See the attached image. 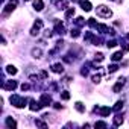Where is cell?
<instances>
[{
  "mask_svg": "<svg viewBox=\"0 0 129 129\" xmlns=\"http://www.w3.org/2000/svg\"><path fill=\"white\" fill-rule=\"evenodd\" d=\"M11 105H14L15 108H24L26 103H27V99L23 97V96H18V94H12L11 99H9Z\"/></svg>",
  "mask_w": 129,
  "mask_h": 129,
  "instance_id": "6da1fadb",
  "label": "cell"
},
{
  "mask_svg": "<svg viewBox=\"0 0 129 129\" xmlns=\"http://www.w3.org/2000/svg\"><path fill=\"white\" fill-rule=\"evenodd\" d=\"M96 12H97V15L102 17V18H109V17L112 15V11H111L108 6H105V5H99V6L96 8Z\"/></svg>",
  "mask_w": 129,
  "mask_h": 129,
  "instance_id": "7a4b0ae2",
  "label": "cell"
},
{
  "mask_svg": "<svg viewBox=\"0 0 129 129\" xmlns=\"http://www.w3.org/2000/svg\"><path fill=\"white\" fill-rule=\"evenodd\" d=\"M43 27V20H37L35 23H34V27L30 29V35L32 37H37L38 34H40V29Z\"/></svg>",
  "mask_w": 129,
  "mask_h": 129,
  "instance_id": "3957f363",
  "label": "cell"
},
{
  "mask_svg": "<svg viewBox=\"0 0 129 129\" xmlns=\"http://www.w3.org/2000/svg\"><path fill=\"white\" fill-rule=\"evenodd\" d=\"M40 102L43 103V106H49V105L52 103V96L47 94V93H43L41 97H40Z\"/></svg>",
  "mask_w": 129,
  "mask_h": 129,
  "instance_id": "277c9868",
  "label": "cell"
},
{
  "mask_svg": "<svg viewBox=\"0 0 129 129\" xmlns=\"http://www.w3.org/2000/svg\"><path fill=\"white\" fill-rule=\"evenodd\" d=\"M96 111L99 112L100 117H106V115H109V114L112 112V109H111L109 106H102V108H97V106H96Z\"/></svg>",
  "mask_w": 129,
  "mask_h": 129,
  "instance_id": "5b68a950",
  "label": "cell"
},
{
  "mask_svg": "<svg viewBox=\"0 0 129 129\" xmlns=\"http://www.w3.org/2000/svg\"><path fill=\"white\" fill-rule=\"evenodd\" d=\"M17 0H9V3L5 6V9H3V14H9L11 11H14L15 9V6H17Z\"/></svg>",
  "mask_w": 129,
  "mask_h": 129,
  "instance_id": "8992f818",
  "label": "cell"
},
{
  "mask_svg": "<svg viewBox=\"0 0 129 129\" xmlns=\"http://www.w3.org/2000/svg\"><path fill=\"white\" fill-rule=\"evenodd\" d=\"M96 29H97V30H100L102 34H111V35H114V30H112L111 27H108L106 24H97V26H96Z\"/></svg>",
  "mask_w": 129,
  "mask_h": 129,
  "instance_id": "52a82bcc",
  "label": "cell"
},
{
  "mask_svg": "<svg viewBox=\"0 0 129 129\" xmlns=\"http://www.w3.org/2000/svg\"><path fill=\"white\" fill-rule=\"evenodd\" d=\"M29 103H30V105H29V109H30V111H34V112H35V111H40V109L43 108V103H41V102L29 100Z\"/></svg>",
  "mask_w": 129,
  "mask_h": 129,
  "instance_id": "ba28073f",
  "label": "cell"
},
{
  "mask_svg": "<svg viewBox=\"0 0 129 129\" xmlns=\"http://www.w3.org/2000/svg\"><path fill=\"white\" fill-rule=\"evenodd\" d=\"M124 82H126V79H124V78H118V82H117V84L112 87V91H114V93H118V91L123 88Z\"/></svg>",
  "mask_w": 129,
  "mask_h": 129,
  "instance_id": "9c48e42d",
  "label": "cell"
},
{
  "mask_svg": "<svg viewBox=\"0 0 129 129\" xmlns=\"http://www.w3.org/2000/svg\"><path fill=\"white\" fill-rule=\"evenodd\" d=\"M15 88H17V82H15V81H6V82L3 84V90L12 91V90H15Z\"/></svg>",
  "mask_w": 129,
  "mask_h": 129,
  "instance_id": "30bf717a",
  "label": "cell"
},
{
  "mask_svg": "<svg viewBox=\"0 0 129 129\" xmlns=\"http://www.w3.org/2000/svg\"><path fill=\"white\" fill-rule=\"evenodd\" d=\"M52 72L53 73H64V66H62L61 62H56V64L52 66Z\"/></svg>",
  "mask_w": 129,
  "mask_h": 129,
  "instance_id": "8fae6325",
  "label": "cell"
},
{
  "mask_svg": "<svg viewBox=\"0 0 129 129\" xmlns=\"http://www.w3.org/2000/svg\"><path fill=\"white\" fill-rule=\"evenodd\" d=\"M79 5H81V8L85 11V12H88V11H91V3L88 2V0H81V2H79Z\"/></svg>",
  "mask_w": 129,
  "mask_h": 129,
  "instance_id": "7c38bea8",
  "label": "cell"
},
{
  "mask_svg": "<svg viewBox=\"0 0 129 129\" xmlns=\"http://www.w3.org/2000/svg\"><path fill=\"white\" fill-rule=\"evenodd\" d=\"M55 32L59 34V35H62L64 32H66V27H64V24H62L61 21H56V23H55Z\"/></svg>",
  "mask_w": 129,
  "mask_h": 129,
  "instance_id": "4fadbf2b",
  "label": "cell"
},
{
  "mask_svg": "<svg viewBox=\"0 0 129 129\" xmlns=\"http://www.w3.org/2000/svg\"><path fill=\"white\" fill-rule=\"evenodd\" d=\"M34 9H35V11H43V9H44L43 0H34Z\"/></svg>",
  "mask_w": 129,
  "mask_h": 129,
  "instance_id": "5bb4252c",
  "label": "cell"
},
{
  "mask_svg": "<svg viewBox=\"0 0 129 129\" xmlns=\"http://www.w3.org/2000/svg\"><path fill=\"white\" fill-rule=\"evenodd\" d=\"M123 114H117L115 117H114V126H120L121 123H123Z\"/></svg>",
  "mask_w": 129,
  "mask_h": 129,
  "instance_id": "9a60e30c",
  "label": "cell"
},
{
  "mask_svg": "<svg viewBox=\"0 0 129 129\" xmlns=\"http://www.w3.org/2000/svg\"><path fill=\"white\" fill-rule=\"evenodd\" d=\"M6 126L8 127H17V121L12 117H6Z\"/></svg>",
  "mask_w": 129,
  "mask_h": 129,
  "instance_id": "2e32d148",
  "label": "cell"
},
{
  "mask_svg": "<svg viewBox=\"0 0 129 129\" xmlns=\"http://www.w3.org/2000/svg\"><path fill=\"white\" fill-rule=\"evenodd\" d=\"M32 56L37 58V59H40L43 56V50L41 49H32Z\"/></svg>",
  "mask_w": 129,
  "mask_h": 129,
  "instance_id": "e0dca14e",
  "label": "cell"
},
{
  "mask_svg": "<svg viewBox=\"0 0 129 129\" xmlns=\"http://www.w3.org/2000/svg\"><path fill=\"white\" fill-rule=\"evenodd\" d=\"M121 58H123V52H115V53H114V55L111 56V59H112L114 62H117V61H120Z\"/></svg>",
  "mask_w": 129,
  "mask_h": 129,
  "instance_id": "ac0fdd59",
  "label": "cell"
},
{
  "mask_svg": "<svg viewBox=\"0 0 129 129\" xmlns=\"http://www.w3.org/2000/svg\"><path fill=\"white\" fill-rule=\"evenodd\" d=\"M75 108H76L79 112H85V105H84L82 102H76V103H75Z\"/></svg>",
  "mask_w": 129,
  "mask_h": 129,
  "instance_id": "d6986e66",
  "label": "cell"
},
{
  "mask_svg": "<svg viewBox=\"0 0 129 129\" xmlns=\"http://www.w3.org/2000/svg\"><path fill=\"white\" fill-rule=\"evenodd\" d=\"M73 15H75V8H69L64 17H66V20H69V18H70V17H73Z\"/></svg>",
  "mask_w": 129,
  "mask_h": 129,
  "instance_id": "ffe728a7",
  "label": "cell"
},
{
  "mask_svg": "<svg viewBox=\"0 0 129 129\" xmlns=\"http://www.w3.org/2000/svg\"><path fill=\"white\" fill-rule=\"evenodd\" d=\"M75 24H76V26H78V27H82V26H84V24H85V20H84V18H82V17H78V18H76V20H75Z\"/></svg>",
  "mask_w": 129,
  "mask_h": 129,
  "instance_id": "44dd1931",
  "label": "cell"
},
{
  "mask_svg": "<svg viewBox=\"0 0 129 129\" xmlns=\"http://www.w3.org/2000/svg\"><path fill=\"white\" fill-rule=\"evenodd\" d=\"M123 103H124L123 100H118V102H117V103L114 105V108H112V111H115V112H117V111H120V109L123 108Z\"/></svg>",
  "mask_w": 129,
  "mask_h": 129,
  "instance_id": "7402d4cb",
  "label": "cell"
},
{
  "mask_svg": "<svg viewBox=\"0 0 129 129\" xmlns=\"http://www.w3.org/2000/svg\"><path fill=\"white\" fill-rule=\"evenodd\" d=\"M6 73H9V75H15V73H17V69H15L14 66H8V67H6Z\"/></svg>",
  "mask_w": 129,
  "mask_h": 129,
  "instance_id": "603a6c76",
  "label": "cell"
},
{
  "mask_svg": "<svg viewBox=\"0 0 129 129\" xmlns=\"http://www.w3.org/2000/svg\"><path fill=\"white\" fill-rule=\"evenodd\" d=\"M61 99H62V100H69V99H70V93H69V91H62V93H61Z\"/></svg>",
  "mask_w": 129,
  "mask_h": 129,
  "instance_id": "cb8c5ba5",
  "label": "cell"
},
{
  "mask_svg": "<svg viewBox=\"0 0 129 129\" xmlns=\"http://www.w3.org/2000/svg\"><path fill=\"white\" fill-rule=\"evenodd\" d=\"M117 70H118V66H115V64H112V66L108 67V72H109V73H114V72H117Z\"/></svg>",
  "mask_w": 129,
  "mask_h": 129,
  "instance_id": "d4e9b609",
  "label": "cell"
},
{
  "mask_svg": "<svg viewBox=\"0 0 129 129\" xmlns=\"http://www.w3.org/2000/svg\"><path fill=\"white\" fill-rule=\"evenodd\" d=\"M70 34H72V37H73V38H78V37L81 35V34H79V29H72V32H70Z\"/></svg>",
  "mask_w": 129,
  "mask_h": 129,
  "instance_id": "484cf974",
  "label": "cell"
},
{
  "mask_svg": "<svg viewBox=\"0 0 129 129\" xmlns=\"http://www.w3.org/2000/svg\"><path fill=\"white\" fill-rule=\"evenodd\" d=\"M94 127H106V123L105 121H96L94 123Z\"/></svg>",
  "mask_w": 129,
  "mask_h": 129,
  "instance_id": "4316f807",
  "label": "cell"
},
{
  "mask_svg": "<svg viewBox=\"0 0 129 129\" xmlns=\"http://www.w3.org/2000/svg\"><path fill=\"white\" fill-rule=\"evenodd\" d=\"M106 46H108V49H109V47H114V46H117V41H115V40H109V41L106 43Z\"/></svg>",
  "mask_w": 129,
  "mask_h": 129,
  "instance_id": "83f0119b",
  "label": "cell"
},
{
  "mask_svg": "<svg viewBox=\"0 0 129 129\" xmlns=\"http://www.w3.org/2000/svg\"><path fill=\"white\" fill-rule=\"evenodd\" d=\"M91 81H93L94 84H99V82H100V75H94V76L91 78Z\"/></svg>",
  "mask_w": 129,
  "mask_h": 129,
  "instance_id": "f1b7e54d",
  "label": "cell"
},
{
  "mask_svg": "<svg viewBox=\"0 0 129 129\" xmlns=\"http://www.w3.org/2000/svg\"><path fill=\"white\" fill-rule=\"evenodd\" d=\"M88 24H90L91 27H96V26H97V23H96L94 18H88Z\"/></svg>",
  "mask_w": 129,
  "mask_h": 129,
  "instance_id": "f546056e",
  "label": "cell"
},
{
  "mask_svg": "<svg viewBox=\"0 0 129 129\" xmlns=\"http://www.w3.org/2000/svg\"><path fill=\"white\" fill-rule=\"evenodd\" d=\"M35 124L37 126H41V127H47V124L44 121H41V120H35Z\"/></svg>",
  "mask_w": 129,
  "mask_h": 129,
  "instance_id": "4dcf8cb0",
  "label": "cell"
},
{
  "mask_svg": "<svg viewBox=\"0 0 129 129\" xmlns=\"http://www.w3.org/2000/svg\"><path fill=\"white\" fill-rule=\"evenodd\" d=\"M66 5H67V2H58V3H56V6H58L59 9H64V8H66Z\"/></svg>",
  "mask_w": 129,
  "mask_h": 129,
  "instance_id": "1f68e13d",
  "label": "cell"
},
{
  "mask_svg": "<svg viewBox=\"0 0 129 129\" xmlns=\"http://www.w3.org/2000/svg\"><path fill=\"white\" fill-rule=\"evenodd\" d=\"M94 59L100 62V61H103V55H102V53H96V56H94Z\"/></svg>",
  "mask_w": 129,
  "mask_h": 129,
  "instance_id": "d6a6232c",
  "label": "cell"
},
{
  "mask_svg": "<svg viewBox=\"0 0 129 129\" xmlns=\"http://www.w3.org/2000/svg\"><path fill=\"white\" fill-rule=\"evenodd\" d=\"M21 90H23V91L29 90V84H24V82H23V84H21Z\"/></svg>",
  "mask_w": 129,
  "mask_h": 129,
  "instance_id": "836d02e7",
  "label": "cell"
},
{
  "mask_svg": "<svg viewBox=\"0 0 129 129\" xmlns=\"http://www.w3.org/2000/svg\"><path fill=\"white\" fill-rule=\"evenodd\" d=\"M81 75H82V76H87V75H88V70H87V69H84V70L81 72Z\"/></svg>",
  "mask_w": 129,
  "mask_h": 129,
  "instance_id": "e575fe53",
  "label": "cell"
},
{
  "mask_svg": "<svg viewBox=\"0 0 129 129\" xmlns=\"http://www.w3.org/2000/svg\"><path fill=\"white\" fill-rule=\"evenodd\" d=\"M53 106H55L56 109H59V108H61V103H59V102H56V103H53Z\"/></svg>",
  "mask_w": 129,
  "mask_h": 129,
  "instance_id": "d590c367",
  "label": "cell"
},
{
  "mask_svg": "<svg viewBox=\"0 0 129 129\" xmlns=\"http://www.w3.org/2000/svg\"><path fill=\"white\" fill-rule=\"evenodd\" d=\"M46 37H52V30L47 29V30H46Z\"/></svg>",
  "mask_w": 129,
  "mask_h": 129,
  "instance_id": "8d00e7d4",
  "label": "cell"
},
{
  "mask_svg": "<svg viewBox=\"0 0 129 129\" xmlns=\"http://www.w3.org/2000/svg\"><path fill=\"white\" fill-rule=\"evenodd\" d=\"M112 2H115V3H120V2H121V0H112Z\"/></svg>",
  "mask_w": 129,
  "mask_h": 129,
  "instance_id": "74e56055",
  "label": "cell"
},
{
  "mask_svg": "<svg viewBox=\"0 0 129 129\" xmlns=\"http://www.w3.org/2000/svg\"><path fill=\"white\" fill-rule=\"evenodd\" d=\"M127 40H129V34H127Z\"/></svg>",
  "mask_w": 129,
  "mask_h": 129,
  "instance_id": "f35d334b",
  "label": "cell"
},
{
  "mask_svg": "<svg viewBox=\"0 0 129 129\" xmlns=\"http://www.w3.org/2000/svg\"><path fill=\"white\" fill-rule=\"evenodd\" d=\"M26 2H27V0H26Z\"/></svg>",
  "mask_w": 129,
  "mask_h": 129,
  "instance_id": "ab89813d",
  "label": "cell"
}]
</instances>
